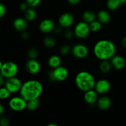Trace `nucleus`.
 Returning a JSON list of instances; mask_svg holds the SVG:
<instances>
[{"label": "nucleus", "instance_id": "7ed1b4c3", "mask_svg": "<svg viewBox=\"0 0 126 126\" xmlns=\"http://www.w3.org/2000/svg\"><path fill=\"white\" fill-rule=\"evenodd\" d=\"M95 82L96 81L94 76L88 71H80L75 76V85L82 92H85L89 90L93 89Z\"/></svg>", "mask_w": 126, "mask_h": 126}, {"label": "nucleus", "instance_id": "37998d69", "mask_svg": "<svg viewBox=\"0 0 126 126\" xmlns=\"http://www.w3.org/2000/svg\"><path fill=\"white\" fill-rule=\"evenodd\" d=\"M122 4H126V0H121Z\"/></svg>", "mask_w": 126, "mask_h": 126}, {"label": "nucleus", "instance_id": "4be33fe9", "mask_svg": "<svg viewBox=\"0 0 126 126\" xmlns=\"http://www.w3.org/2000/svg\"><path fill=\"white\" fill-rule=\"evenodd\" d=\"M37 17V12L33 7H29L24 11V18L28 22H32Z\"/></svg>", "mask_w": 126, "mask_h": 126}, {"label": "nucleus", "instance_id": "f3484780", "mask_svg": "<svg viewBox=\"0 0 126 126\" xmlns=\"http://www.w3.org/2000/svg\"><path fill=\"white\" fill-rule=\"evenodd\" d=\"M98 108L101 110H106L111 105V100L107 96H102L98 98L96 102Z\"/></svg>", "mask_w": 126, "mask_h": 126}, {"label": "nucleus", "instance_id": "f704fd0d", "mask_svg": "<svg viewBox=\"0 0 126 126\" xmlns=\"http://www.w3.org/2000/svg\"><path fill=\"white\" fill-rule=\"evenodd\" d=\"M19 7H20V9H21V10H22V11H26L28 7H29V6H28V4L25 1V2H22V3L20 4Z\"/></svg>", "mask_w": 126, "mask_h": 126}, {"label": "nucleus", "instance_id": "b1692460", "mask_svg": "<svg viewBox=\"0 0 126 126\" xmlns=\"http://www.w3.org/2000/svg\"><path fill=\"white\" fill-rule=\"evenodd\" d=\"M40 105V101L38 98L37 99L31 100L27 101V105H26V109L28 110L33 111H35L38 108Z\"/></svg>", "mask_w": 126, "mask_h": 126}, {"label": "nucleus", "instance_id": "58836bf2", "mask_svg": "<svg viewBox=\"0 0 126 126\" xmlns=\"http://www.w3.org/2000/svg\"><path fill=\"white\" fill-rule=\"evenodd\" d=\"M4 112V107L3 105L0 103V116L3 114Z\"/></svg>", "mask_w": 126, "mask_h": 126}, {"label": "nucleus", "instance_id": "ea45409f", "mask_svg": "<svg viewBox=\"0 0 126 126\" xmlns=\"http://www.w3.org/2000/svg\"><path fill=\"white\" fill-rule=\"evenodd\" d=\"M54 31L56 33H60L62 32V27L59 26V27H55L54 29Z\"/></svg>", "mask_w": 126, "mask_h": 126}, {"label": "nucleus", "instance_id": "f257e3e1", "mask_svg": "<svg viewBox=\"0 0 126 126\" xmlns=\"http://www.w3.org/2000/svg\"><path fill=\"white\" fill-rule=\"evenodd\" d=\"M43 91L42 84L35 79L28 80L22 84L19 91L20 95L26 101L39 98Z\"/></svg>", "mask_w": 126, "mask_h": 126}, {"label": "nucleus", "instance_id": "39448f33", "mask_svg": "<svg viewBox=\"0 0 126 126\" xmlns=\"http://www.w3.org/2000/svg\"><path fill=\"white\" fill-rule=\"evenodd\" d=\"M18 66L15 62L8 61L3 63L0 70V73L6 79L15 77L18 73Z\"/></svg>", "mask_w": 126, "mask_h": 126}, {"label": "nucleus", "instance_id": "72a5a7b5", "mask_svg": "<svg viewBox=\"0 0 126 126\" xmlns=\"http://www.w3.org/2000/svg\"><path fill=\"white\" fill-rule=\"evenodd\" d=\"M21 37L23 40H27L30 37L29 33H28L27 32H26V30L23 31V32H21Z\"/></svg>", "mask_w": 126, "mask_h": 126}, {"label": "nucleus", "instance_id": "ddd939ff", "mask_svg": "<svg viewBox=\"0 0 126 126\" xmlns=\"http://www.w3.org/2000/svg\"><path fill=\"white\" fill-rule=\"evenodd\" d=\"M55 25L54 22L49 18H45L40 22L39 24V30L42 33L48 34L54 31Z\"/></svg>", "mask_w": 126, "mask_h": 126}, {"label": "nucleus", "instance_id": "0eeeda50", "mask_svg": "<svg viewBox=\"0 0 126 126\" xmlns=\"http://www.w3.org/2000/svg\"><path fill=\"white\" fill-rule=\"evenodd\" d=\"M9 107L14 111H22L26 109L27 101L21 95L14 97L9 101Z\"/></svg>", "mask_w": 126, "mask_h": 126}, {"label": "nucleus", "instance_id": "f03ea898", "mask_svg": "<svg viewBox=\"0 0 126 126\" xmlns=\"http://www.w3.org/2000/svg\"><path fill=\"white\" fill-rule=\"evenodd\" d=\"M116 46L113 42L107 39H101L95 44L93 53L100 60H110L116 54Z\"/></svg>", "mask_w": 126, "mask_h": 126}, {"label": "nucleus", "instance_id": "20e7f679", "mask_svg": "<svg viewBox=\"0 0 126 126\" xmlns=\"http://www.w3.org/2000/svg\"><path fill=\"white\" fill-rule=\"evenodd\" d=\"M69 76V71L64 66H59L53 69L49 74V79L50 81L54 82H61L65 81Z\"/></svg>", "mask_w": 126, "mask_h": 126}, {"label": "nucleus", "instance_id": "4c0bfd02", "mask_svg": "<svg viewBox=\"0 0 126 126\" xmlns=\"http://www.w3.org/2000/svg\"><path fill=\"white\" fill-rule=\"evenodd\" d=\"M121 44L124 49H126V36H124L121 40Z\"/></svg>", "mask_w": 126, "mask_h": 126}, {"label": "nucleus", "instance_id": "4468645a", "mask_svg": "<svg viewBox=\"0 0 126 126\" xmlns=\"http://www.w3.org/2000/svg\"><path fill=\"white\" fill-rule=\"evenodd\" d=\"M112 67L117 70H121L124 68L126 65V61L124 58L119 55L115 54L111 59H110Z\"/></svg>", "mask_w": 126, "mask_h": 126}, {"label": "nucleus", "instance_id": "393cba45", "mask_svg": "<svg viewBox=\"0 0 126 126\" xmlns=\"http://www.w3.org/2000/svg\"><path fill=\"white\" fill-rule=\"evenodd\" d=\"M43 44L48 49H51L55 46L56 41L54 38L50 36H46L43 39Z\"/></svg>", "mask_w": 126, "mask_h": 126}, {"label": "nucleus", "instance_id": "5701e85b", "mask_svg": "<svg viewBox=\"0 0 126 126\" xmlns=\"http://www.w3.org/2000/svg\"><path fill=\"white\" fill-rule=\"evenodd\" d=\"M121 4H122V3L121 0H107L106 1L107 7L111 11L117 9Z\"/></svg>", "mask_w": 126, "mask_h": 126}, {"label": "nucleus", "instance_id": "a19ab883", "mask_svg": "<svg viewBox=\"0 0 126 126\" xmlns=\"http://www.w3.org/2000/svg\"><path fill=\"white\" fill-rule=\"evenodd\" d=\"M48 126H58V124H55V123H49V124H48Z\"/></svg>", "mask_w": 126, "mask_h": 126}, {"label": "nucleus", "instance_id": "6e6552de", "mask_svg": "<svg viewBox=\"0 0 126 126\" xmlns=\"http://www.w3.org/2000/svg\"><path fill=\"white\" fill-rule=\"evenodd\" d=\"M22 82L17 77H12L6 79L4 86L11 94H16L19 92L22 86Z\"/></svg>", "mask_w": 126, "mask_h": 126}, {"label": "nucleus", "instance_id": "473e14b6", "mask_svg": "<svg viewBox=\"0 0 126 126\" xmlns=\"http://www.w3.org/2000/svg\"><path fill=\"white\" fill-rule=\"evenodd\" d=\"M74 34V32H72L70 30H65L64 33V37L65 38H67V39H71Z\"/></svg>", "mask_w": 126, "mask_h": 126}, {"label": "nucleus", "instance_id": "a878e982", "mask_svg": "<svg viewBox=\"0 0 126 126\" xmlns=\"http://www.w3.org/2000/svg\"><path fill=\"white\" fill-rule=\"evenodd\" d=\"M89 27H90V32H97L101 29L102 24L97 20H95L93 21L92 22L89 23Z\"/></svg>", "mask_w": 126, "mask_h": 126}, {"label": "nucleus", "instance_id": "1a4fd4ad", "mask_svg": "<svg viewBox=\"0 0 126 126\" xmlns=\"http://www.w3.org/2000/svg\"><path fill=\"white\" fill-rule=\"evenodd\" d=\"M71 52L75 58L79 59H85L89 54L88 48L83 44H77L72 47Z\"/></svg>", "mask_w": 126, "mask_h": 126}, {"label": "nucleus", "instance_id": "aec40b11", "mask_svg": "<svg viewBox=\"0 0 126 126\" xmlns=\"http://www.w3.org/2000/svg\"><path fill=\"white\" fill-rule=\"evenodd\" d=\"M82 18L84 22L90 23L96 19V15L93 11L90 10H86L83 13Z\"/></svg>", "mask_w": 126, "mask_h": 126}, {"label": "nucleus", "instance_id": "c756f323", "mask_svg": "<svg viewBox=\"0 0 126 126\" xmlns=\"http://www.w3.org/2000/svg\"><path fill=\"white\" fill-rule=\"evenodd\" d=\"M10 119L6 116H0V126H8L10 124Z\"/></svg>", "mask_w": 126, "mask_h": 126}, {"label": "nucleus", "instance_id": "2f4dec72", "mask_svg": "<svg viewBox=\"0 0 126 126\" xmlns=\"http://www.w3.org/2000/svg\"><path fill=\"white\" fill-rule=\"evenodd\" d=\"M6 8L5 5L2 2H0V18H2L6 15Z\"/></svg>", "mask_w": 126, "mask_h": 126}, {"label": "nucleus", "instance_id": "e433bc0d", "mask_svg": "<svg viewBox=\"0 0 126 126\" xmlns=\"http://www.w3.org/2000/svg\"><path fill=\"white\" fill-rule=\"evenodd\" d=\"M68 2L71 5H77L79 4L81 0H67Z\"/></svg>", "mask_w": 126, "mask_h": 126}, {"label": "nucleus", "instance_id": "dca6fc26", "mask_svg": "<svg viewBox=\"0 0 126 126\" xmlns=\"http://www.w3.org/2000/svg\"><path fill=\"white\" fill-rule=\"evenodd\" d=\"M84 100L88 105H93L96 103L98 98V94L94 89L89 90L85 92L84 94Z\"/></svg>", "mask_w": 126, "mask_h": 126}, {"label": "nucleus", "instance_id": "79ce46f5", "mask_svg": "<svg viewBox=\"0 0 126 126\" xmlns=\"http://www.w3.org/2000/svg\"><path fill=\"white\" fill-rule=\"evenodd\" d=\"M2 64H3V63H2V62L0 60V70H1V67H2Z\"/></svg>", "mask_w": 126, "mask_h": 126}, {"label": "nucleus", "instance_id": "c85d7f7f", "mask_svg": "<svg viewBox=\"0 0 126 126\" xmlns=\"http://www.w3.org/2000/svg\"><path fill=\"white\" fill-rule=\"evenodd\" d=\"M71 49L72 47L70 46L67 45V44H65V45H63L61 47L59 51H60V53L62 55H66L71 52Z\"/></svg>", "mask_w": 126, "mask_h": 126}, {"label": "nucleus", "instance_id": "c9c22d12", "mask_svg": "<svg viewBox=\"0 0 126 126\" xmlns=\"http://www.w3.org/2000/svg\"><path fill=\"white\" fill-rule=\"evenodd\" d=\"M6 79L0 73V87L4 86L5 82H6Z\"/></svg>", "mask_w": 126, "mask_h": 126}, {"label": "nucleus", "instance_id": "f8f14e48", "mask_svg": "<svg viewBox=\"0 0 126 126\" xmlns=\"http://www.w3.org/2000/svg\"><path fill=\"white\" fill-rule=\"evenodd\" d=\"M25 69L31 75H37L41 70L40 63L37 59H30L25 63Z\"/></svg>", "mask_w": 126, "mask_h": 126}, {"label": "nucleus", "instance_id": "9b49d317", "mask_svg": "<svg viewBox=\"0 0 126 126\" xmlns=\"http://www.w3.org/2000/svg\"><path fill=\"white\" fill-rule=\"evenodd\" d=\"M74 22V17L70 12H65L60 16L58 22L60 27L64 28H68L71 27Z\"/></svg>", "mask_w": 126, "mask_h": 126}, {"label": "nucleus", "instance_id": "7c9ffc66", "mask_svg": "<svg viewBox=\"0 0 126 126\" xmlns=\"http://www.w3.org/2000/svg\"><path fill=\"white\" fill-rule=\"evenodd\" d=\"M41 1L42 0H25V2L28 4L29 7L34 8L40 4Z\"/></svg>", "mask_w": 126, "mask_h": 126}, {"label": "nucleus", "instance_id": "6ab92c4d", "mask_svg": "<svg viewBox=\"0 0 126 126\" xmlns=\"http://www.w3.org/2000/svg\"><path fill=\"white\" fill-rule=\"evenodd\" d=\"M61 59L58 55H52L48 60V65L49 67L54 69L61 65Z\"/></svg>", "mask_w": 126, "mask_h": 126}, {"label": "nucleus", "instance_id": "cd10ccee", "mask_svg": "<svg viewBox=\"0 0 126 126\" xmlns=\"http://www.w3.org/2000/svg\"><path fill=\"white\" fill-rule=\"evenodd\" d=\"M27 55L30 59H37L39 55V51L35 47H32L28 50Z\"/></svg>", "mask_w": 126, "mask_h": 126}, {"label": "nucleus", "instance_id": "423d86ee", "mask_svg": "<svg viewBox=\"0 0 126 126\" xmlns=\"http://www.w3.org/2000/svg\"><path fill=\"white\" fill-rule=\"evenodd\" d=\"M90 33L89 23L84 22V20L79 22L74 27V35L79 39H85Z\"/></svg>", "mask_w": 126, "mask_h": 126}, {"label": "nucleus", "instance_id": "412c9836", "mask_svg": "<svg viewBox=\"0 0 126 126\" xmlns=\"http://www.w3.org/2000/svg\"><path fill=\"white\" fill-rule=\"evenodd\" d=\"M111 68H112V65L109 60H101V62L99 65V69L101 73L104 74L108 73L111 71Z\"/></svg>", "mask_w": 126, "mask_h": 126}, {"label": "nucleus", "instance_id": "9d476101", "mask_svg": "<svg viewBox=\"0 0 126 126\" xmlns=\"http://www.w3.org/2000/svg\"><path fill=\"white\" fill-rule=\"evenodd\" d=\"M111 89V83L106 79H101L96 81L93 89L98 94L103 95L107 93Z\"/></svg>", "mask_w": 126, "mask_h": 126}, {"label": "nucleus", "instance_id": "bb28decb", "mask_svg": "<svg viewBox=\"0 0 126 126\" xmlns=\"http://www.w3.org/2000/svg\"><path fill=\"white\" fill-rule=\"evenodd\" d=\"M11 93L6 87H0V99L6 100L11 96Z\"/></svg>", "mask_w": 126, "mask_h": 126}, {"label": "nucleus", "instance_id": "a211bd4d", "mask_svg": "<svg viewBox=\"0 0 126 126\" xmlns=\"http://www.w3.org/2000/svg\"><path fill=\"white\" fill-rule=\"evenodd\" d=\"M96 15V20L102 25L107 24L111 20V16L106 10H101Z\"/></svg>", "mask_w": 126, "mask_h": 126}, {"label": "nucleus", "instance_id": "2eb2a0df", "mask_svg": "<svg viewBox=\"0 0 126 126\" xmlns=\"http://www.w3.org/2000/svg\"><path fill=\"white\" fill-rule=\"evenodd\" d=\"M13 27L16 30L22 32L25 31L28 27V21L25 18L18 17L13 22Z\"/></svg>", "mask_w": 126, "mask_h": 126}]
</instances>
